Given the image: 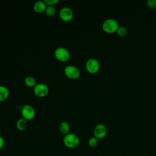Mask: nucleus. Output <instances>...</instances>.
<instances>
[{"instance_id":"obj_5","label":"nucleus","mask_w":156,"mask_h":156,"mask_svg":"<svg viewBox=\"0 0 156 156\" xmlns=\"http://www.w3.org/2000/svg\"><path fill=\"white\" fill-rule=\"evenodd\" d=\"M65 74L71 79H77L80 74L79 68L74 65H67L64 68Z\"/></svg>"},{"instance_id":"obj_1","label":"nucleus","mask_w":156,"mask_h":156,"mask_svg":"<svg viewBox=\"0 0 156 156\" xmlns=\"http://www.w3.org/2000/svg\"><path fill=\"white\" fill-rule=\"evenodd\" d=\"M63 143L66 147L73 149L76 147L79 144L80 139L76 134L73 133H69L64 136Z\"/></svg>"},{"instance_id":"obj_19","label":"nucleus","mask_w":156,"mask_h":156,"mask_svg":"<svg viewBox=\"0 0 156 156\" xmlns=\"http://www.w3.org/2000/svg\"><path fill=\"white\" fill-rule=\"evenodd\" d=\"M46 5H54L59 2V0H44Z\"/></svg>"},{"instance_id":"obj_6","label":"nucleus","mask_w":156,"mask_h":156,"mask_svg":"<svg viewBox=\"0 0 156 156\" xmlns=\"http://www.w3.org/2000/svg\"><path fill=\"white\" fill-rule=\"evenodd\" d=\"M21 115L23 118L25 119L31 120L35 116V109L31 105L26 104L21 108Z\"/></svg>"},{"instance_id":"obj_15","label":"nucleus","mask_w":156,"mask_h":156,"mask_svg":"<svg viewBox=\"0 0 156 156\" xmlns=\"http://www.w3.org/2000/svg\"><path fill=\"white\" fill-rule=\"evenodd\" d=\"M55 8L54 5H47L45 9V13L48 16H52L55 13Z\"/></svg>"},{"instance_id":"obj_21","label":"nucleus","mask_w":156,"mask_h":156,"mask_svg":"<svg viewBox=\"0 0 156 156\" xmlns=\"http://www.w3.org/2000/svg\"><path fill=\"white\" fill-rule=\"evenodd\" d=\"M0 136H1V131H0Z\"/></svg>"},{"instance_id":"obj_7","label":"nucleus","mask_w":156,"mask_h":156,"mask_svg":"<svg viewBox=\"0 0 156 156\" xmlns=\"http://www.w3.org/2000/svg\"><path fill=\"white\" fill-rule=\"evenodd\" d=\"M48 92L49 88L44 83H38L34 87V93L38 97H44L48 94Z\"/></svg>"},{"instance_id":"obj_14","label":"nucleus","mask_w":156,"mask_h":156,"mask_svg":"<svg viewBox=\"0 0 156 156\" xmlns=\"http://www.w3.org/2000/svg\"><path fill=\"white\" fill-rule=\"evenodd\" d=\"M24 83L26 86L29 87H34L35 85L37 84L36 79H35L34 77L32 76H27L24 79Z\"/></svg>"},{"instance_id":"obj_10","label":"nucleus","mask_w":156,"mask_h":156,"mask_svg":"<svg viewBox=\"0 0 156 156\" xmlns=\"http://www.w3.org/2000/svg\"><path fill=\"white\" fill-rule=\"evenodd\" d=\"M46 6L44 1H37L34 3L33 8L36 12L41 13L45 11Z\"/></svg>"},{"instance_id":"obj_13","label":"nucleus","mask_w":156,"mask_h":156,"mask_svg":"<svg viewBox=\"0 0 156 156\" xmlns=\"http://www.w3.org/2000/svg\"><path fill=\"white\" fill-rule=\"evenodd\" d=\"M27 126V120L23 118L18 119L16 122V127L20 130H24V129H26Z\"/></svg>"},{"instance_id":"obj_16","label":"nucleus","mask_w":156,"mask_h":156,"mask_svg":"<svg viewBox=\"0 0 156 156\" xmlns=\"http://www.w3.org/2000/svg\"><path fill=\"white\" fill-rule=\"evenodd\" d=\"M98 142H99V140L96 137L93 136L89 138L88 141V144L90 147L93 148L97 146V145L98 144Z\"/></svg>"},{"instance_id":"obj_18","label":"nucleus","mask_w":156,"mask_h":156,"mask_svg":"<svg viewBox=\"0 0 156 156\" xmlns=\"http://www.w3.org/2000/svg\"><path fill=\"white\" fill-rule=\"evenodd\" d=\"M146 5L149 8L154 9L156 7V0H147L146 1Z\"/></svg>"},{"instance_id":"obj_4","label":"nucleus","mask_w":156,"mask_h":156,"mask_svg":"<svg viewBox=\"0 0 156 156\" xmlns=\"http://www.w3.org/2000/svg\"><path fill=\"white\" fill-rule=\"evenodd\" d=\"M85 68L88 73L91 74H94L99 71L100 64L96 58H90L86 62Z\"/></svg>"},{"instance_id":"obj_2","label":"nucleus","mask_w":156,"mask_h":156,"mask_svg":"<svg viewBox=\"0 0 156 156\" xmlns=\"http://www.w3.org/2000/svg\"><path fill=\"white\" fill-rule=\"evenodd\" d=\"M118 27V22L114 18L106 19L105 21H104L102 24V28L103 30L108 34L116 32Z\"/></svg>"},{"instance_id":"obj_3","label":"nucleus","mask_w":156,"mask_h":156,"mask_svg":"<svg viewBox=\"0 0 156 156\" xmlns=\"http://www.w3.org/2000/svg\"><path fill=\"white\" fill-rule=\"evenodd\" d=\"M55 57L60 62H66L70 57V54L67 49L63 47H58L54 51Z\"/></svg>"},{"instance_id":"obj_17","label":"nucleus","mask_w":156,"mask_h":156,"mask_svg":"<svg viewBox=\"0 0 156 156\" xmlns=\"http://www.w3.org/2000/svg\"><path fill=\"white\" fill-rule=\"evenodd\" d=\"M116 33L118 35H119L121 37H124L127 34V29L126 27H124L123 26H121L118 27V28L116 30Z\"/></svg>"},{"instance_id":"obj_9","label":"nucleus","mask_w":156,"mask_h":156,"mask_svg":"<svg viewBox=\"0 0 156 156\" xmlns=\"http://www.w3.org/2000/svg\"><path fill=\"white\" fill-rule=\"evenodd\" d=\"M58 14L61 20L64 21H69L73 18V12L68 7H63L60 9Z\"/></svg>"},{"instance_id":"obj_20","label":"nucleus","mask_w":156,"mask_h":156,"mask_svg":"<svg viewBox=\"0 0 156 156\" xmlns=\"http://www.w3.org/2000/svg\"><path fill=\"white\" fill-rule=\"evenodd\" d=\"M4 146V140L2 136H0V150H1Z\"/></svg>"},{"instance_id":"obj_8","label":"nucleus","mask_w":156,"mask_h":156,"mask_svg":"<svg viewBox=\"0 0 156 156\" xmlns=\"http://www.w3.org/2000/svg\"><path fill=\"white\" fill-rule=\"evenodd\" d=\"M107 133V129L103 124H97L93 130V134L98 140L104 138Z\"/></svg>"},{"instance_id":"obj_11","label":"nucleus","mask_w":156,"mask_h":156,"mask_svg":"<svg viewBox=\"0 0 156 156\" xmlns=\"http://www.w3.org/2000/svg\"><path fill=\"white\" fill-rule=\"evenodd\" d=\"M58 129L62 133L65 135L69 133V130H70L69 124L66 121H62L59 124Z\"/></svg>"},{"instance_id":"obj_12","label":"nucleus","mask_w":156,"mask_h":156,"mask_svg":"<svg viewBox=\"0 0 156 156\" xmlns=\"http://www.w3.org/2000/svg\"><path fill=\"white\" fill-rule=\"evenodd\" d=\"M9 95L8 88L3 85H0V102L7 99Z\"/></svg>"}]
</instances>
